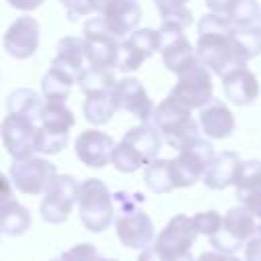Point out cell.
Instances as JSON below:
<instances>
[{
    "label": "cell",
    "mask_w": 261,
    "mask_h": 261,
    "mask_svg": "<svg viewBox=\"0 0 261 261\" xmlns=\"http://www.w3.org/2000/svg\"><path fill=\"white\" fill-rule=\"evenodd\" d=\"M234 24L230 18L220 14H206L198 22V45L196 57L216 75L224 77L237 67H245L247 59L243 57L234 41Z\"/></svg>",
    "instance_id": "6da1fadb"
},
{
    "label": "cell",
    "mask_w": 261,
    "mask_h": 261,
    "mask_svg": "<svg viewBox=\"0 0 261 261\" xmlns=\"http://www.w3.org/2000/svg\"><path fill=\"white\" fill-rule=\"evenodd\" d=\"M151 124L161 133L163 141L175 151L184 149L188 143L200 137V124L192 118V108L181 104L171 94L155 106Z\"/></svg>",
    "instance_id": "7a4b0ae2"
},
{
    "label": "cell",
    "mask_w": 261,
    "mask_h": 261,
    "mask_svg": "<svg viewBox=\"0 0 261 261\" xmlns=\"http://www.w3.org/2000/svg\"><path fill=\"white\" fill-rule=\"evenodd\" d=\"M77 210L84 228L90 232H104L114 222L112 194L102 179L90 177L80 184Z\"/></svg>",
    "instance_id": "3957f363"
},
{
    "label": "cell",
    "mask_w": 261,
    "mask_h": 261,
    "mask_svg": "<svg viewBox=\"0 0 261 261\" xmlns=\"http://www.w3.org/2000/svg\"><path fill=\"white\" fill-rule=\"evenodd\" d=\"M73 124H75V116L65 106V102H45L39 120L37 153L55 155L63 151V147L69 141V130L73 128Z\"/></svg>",
    "instance_id": "277c9868"
},
{
    "label": "cell",
    "mask_w": 261,
    "mask_h": 261,
    "mask_svg": "<svg viewBox=\"0 0 261 261\" xmlns=\"http://www.w3.org/2000/svg\"><path fill=\"white\" fill-rule=\"evenodd\" d=\"M214 159L212 143L198 137L192 143H188L184 149L177 151V157L171 159V171L175 188H190L196 181H200Z\"/></svg>",
    "instance_id": "5b68a950"
},
{
    "label": "cell",
    "mask_w": 261,
    "mask_h": 261,
    "mask_svg": "<svg viewBox=\"0 0 261 261\" xmlns=\"http://www.w3.org/2000/svg\"><path fill=\"white\" fill-rule=\"evenodd\" d=\"M257 218L253 216L251 210H247L243 204L230 208L224 214L222 220V228L210 237V245L214 247V251L218 253H226V255H234L257 230Z\"/></svg>",
    "instance_id": "8992f818"
},
{
    "label": "cell",
    "mask_w": 261,
    "mask_h": 261,
    "mask_svg": "<svg viewBox=\"0 0 261 261\" xmlns=\"http://www.w3.org/2000/svg\"><path fill=\"white\" fill-rule=\"evenodd\" d=\"M198 239V230L194 226L192 216L186 214H175L165 226L163 230L155 237L153 247L157 249L159 255H163L165 259L171 261H181L192 257L190 249Z\"/></svg>",
    "instance_id": "52a82bcc"
},
{
    "label": "cell",
    "mask_w": 261,
    "mask_h": 261,
    "mask_svg": "<svg viewBox=\"0 0 261 261\" xmlns=\"http://www.w3.org/2000/svg\"><path fill=\"white\" fill-rule=\"evenodd\" d=\"M57 175L55 163H51L45 157H27V159H14L10 165V181L12 186L27 194V196H39L45 194L51 181Z\"/></svg>",
    "instance_id": "ba28073f"
},
{
    "label": "cell",
    "mask_w": 261,
    "mask_h": 261,
    "mask_svg": "<svg viewBox=\"0 0 261 261\" xmlns=\"http://www.w3.org/2000/svg\"><path fill=\"white\" fill-rule=\"evenodd\" d=\"M173 98H177L188 108H202L208 104L212 96V75L210 69L196 59L192 65H188L181 73H177V82L169 92Z\"/></svg>",
    "instance_id": "9c48e42d"
},
{
    "label": "cell",
    "mask_w": 261,
    "mask_h": 261,
    "mask_svg": "<svg viewBox=\"0 0 261 261\" xmlns=\"http://www.w3.org/2000/svg\"><path fill=\"white\" fill-rule=\"evenodd\" d=\"M80 184L73 175H55L51 186L47 188L41 202V216L49 224H61L69 218L73 206L77 204Z\"/></svg>",
    "instance_id": "30bf717a"
},
{
    "label": "cell",
    "mask_w": 261,
    "mask_h": 261,
    "mask_svg": "<svg viewBox=\"0 0 261 261\" xmlns=\"http://www.w3.org/2000/svg\"><path fill=\"white\" fill-rule=\"evenodd\" d=\"M39 124L20 114H6L0 122V139L12 159H27L37 153Z\"/></svg>",
    "instance_id": "8fae6325"
},
{
    "label": "cell",
    "mask_w": 261,
    "mask_h": 261,
    "mask_svg": "<svg viewBox=\"0 0 261 261\" xmlns=\"http://www.w3.org/2000/svg\"><path fill=\"white\" fill-rule=\"evenodd\" d=\"M157 31H159L161 61L169 71H173L177 75L198 59L196 57V49L190 45L188 37L184 35V27H179L175 22L161 20V27Z\"/></svg>",
    "instance_id": "7c38bea8"
},
{
    "label": "cell",
    "mask_w": 261,
    "mask_h": 261,
    "mask_svg": "<svg viewBox=\"0 0 261 261\" xmlns=\"http://www.w3.org/2000/svg\"><path fill=\"white\" fill-rule=\"evenodd\" d=\"M155 51H159V31H155V29H137L126 39L120 41V49H118L114 69H118L122 73L135 71Z\"/></svg>",
    "instance_id": "4fadbf2b"
},
{
    "label": "cell",
    "mask_w": 261,
    "mask_h": 261,
    "mask_svg": "<svg viewBox=\"0 0 261 261\" xmlns=\"http://www.w3.org/2000/svg\"><path fill=\"white\" fill-rule=\"evenodd\" d=\"M114 228H116V234H118L120 243L128 249L143 251V249H147L155 243L153 220L141 208L114 214Z\"/></svg>",
    "instance_id": "5bb4252c"
},
{
    "label": "cell",
    "mask_w": 261,
    "mask_h": 261,
    "mask_svg": "<svg viewBox=\"0 0 261 261\" xmlns=\"http://www.w3.org/2000/svg\"><path fill=\"white\" fill-rule=\"evenodd\" d=\"M84 49H86V59L90 65L96 67H114L120 41L106 33L100 22L94 18L86 20L84 24Z\"/></svg>",
    "instance_id": "9a60e30c"
},
{
    "label": "cell",
    "mask_w": 261,
    "mask_h": 261,
    "mask_svg": "<svg viewBox=\"0 0 261 261\" xmlns=\"http://www.w3.org/2000/svg\"><path fill=\"white\" fill-rule=\"evenodd\" d=\"M100 27L116 39H126L137 31L141 20V6L137 0H110L96 16Z\"/></svg>",
    "instance_id": "2e32d148"
},
{
    "label": "cell",
    "mask_w": 261,
    "mask_h": 261,
    "mask_svg": "<svg viewBox=\"0 0 261 261\" xmlns=\"http://www.w3.org/2000/svg\"><path fill=\"white\" fill-rule=\"evenodd\" d=\"M112 98H114L116 110H124L135 118H139L141 122H149L153 118L155 104L137 77L118 80L112 90Z\"/></svg>",
    "instance_id": "e0dca14e"
},
{
    "label": "cell",
    "mask_w": 261,
    "mask_h": 261,
    "mask_svg": "<svg viewBox=\"0 0 261 261\" xmlns=\"http://www.w3.org/2000/svg\"><path fill=\"white\" fill-rule=\"evenodd\" d=\"M4 51L14 59H29L39 49V22L33 16L16 18L2 37Z\"/></svg>",
    "instance_id": "ac0fdd59"
},
{
    "label": "cell",
    "mask_w": 261,
    "mask_h": 261,
    "mask_svg": "<svg viewBox=\"0 0 261 261\" xmlns=\"http://www.w3.org/2000/svg\"><path fill=\"white\" fill-rule=\"evenodd\" d=\"M114 147V139L98 128L82 130L75 139V155L88 167H104L106 163H110Z\"/></svg>",
    "instance_id": "d6986e66"
},
{
    "label": "cell",
    "mask_w": 261,
    "mask_h": 261,
    "mask_svg": "<svg viewBox=\"0 0 261 261\" xmlns=\"http://www.w3.org/2000/svg\"><path fill=\"white\" fill-rule=\"evenodd\" d=\"M198 124L202 133L210 139H226L232 135L237 122L232 110L218 98H212L198 112Z\"/></svg>",
    "instance_id": "ffe728a7"
},
{
    "label": "cell",
    "mask_w": 261,
    "mask_h": 261,
    "mask_svg": "<svg viewBox=\"0 0 261 261\" xmlns=\"http://www.w3.org/2000/svg\"><path fill=\"white\" fill-rule=\"evenodd\" d=\"M86 49H84V37H63L57 43V53L51 61V67L67 73L75 82L80 80L82 71L88 67Z\"/></svg>",
    "instance_id": "44dd1931"
},
{
    "label": "cell",
    "mask_w": 261,
    "mask_h": 261,
    "mask_svg": "<svg viewBox=\"0 0 261 261\" xmlns=\"http://www.w3.org/2000/svg\"><path fill=\"white\" fill-rule=\"evenodd\" d=\"M222 90H224V96L232 104L247 106V104H253L257 100L259 82H257L255 73L249 71L247 67H237L222 77Z\"/></svg>",
    "instance_id": "7402d4cb"
},
{
    "label": "cell",
    "mask_w": 261,
    "mask_h": 261,
    "mask_svg": "<svg viewBox=\"0 0 261 261\" xmlns=\"http://www.w3.org/2000/svg\"><path fill=\"white\" fill-rule=\"evenodd\" d=\"M122 141L128 143L135 149V153L143 159V163L147 167L151 161L157 159L159 149H161V143H163V137H161V133L151 122H141V124L128 128L124 133Z\"/></svg>",
    "instance_id": "603a6c76"
},
{
    "label": "cell",
    "mask_w": 261,
    "mask_h": 261,
    "mask_svg": "<svg viewBox=\"0 0 261 261\" xmlns=\"http://www.w3.org/2000/svg\"><path fill=\"white\" fill-rule=\"evenodd\" d=\"M239 165H241V159L234 151H222V153L214 155V159L210 161L202 181L210 190H224L228 186H234Z\"/></svg>",
    "instance_id": "cb8c5ba5"
},
{
    "label": "cell",
    "mask_w": 261,
    "mask_h": 261,
    "mask_svg": "<svg viewBox=\"0 0 261 261\" xmlns=\"http://www.w3.org/2000/svg\"><path fill=\"white\" fill-rule=\"evenodd\" d=\"M31 226V212L14 198L0 204V232L8 237H20Z\"/></svg>",
    "instance_id": "d4e9b609"
},
{
    "label": "cell",
    "mask_w": 261,
    "mask_h": 261,
    "mask_svg": "<svg viewBox=\"0 0 261 261\" xmlns=\"http://www.w3.org/2000/svg\"><path fill=\"white\" fill-rule=\"evenodd\" d=\"M43 106L45 102L41 100V96L31 90V88H18L14 90L8 100H6V108L10 114H20V116H27L31 120H35L39 124L41 120V112H43Z\"/></svg>",
    "instance_id": "484cf974"
},
{
    "label": "cell",
    "mask_w": 261,
    "mask_h": 261,
    "mask_svg": "<svg viewBox=\"0 0 261 261\" xmlns=\"http://www.w3.org/2000/svg\"><path fill=\"white\" fill-rule=\"evenodd\" d=\"M82 112H84L88 122H92L96 126L106 124L112 118V114L116 112L112 92H90V94H86Z\"/></svg>",
    "instance_id": "4316f807"
},
{
    "label": "cell",
    "mask_w": 261,
    "mask_h": 261,
    "mask_svg": "<svg viewBox=\"0 0 261 261\" xmlns=\"http://www.w3.org/2000/svg\"><path fill=\"white\" fill-rule=\"evenodd\" d=\"M147 188L153 194H169L171 190H175V181H173V171H171V159H155L145 167V175H143Z\"/></svg>",
    "instance_id": "83f0119b"
},
{
    "label": "cell",
    "mask_w": 261,
    "mask_h": 261,
    "mask_svg": "<svg viewBox=\"0 0 261 261\" xmlns=\"http://www.w3.org/2000/svg\"><path fill=\"white\" fill-rule=\"evenodd\" d=\"M73 84H77L73 77H69L67 73H63L55 67H49V71L45 73V77L41 82V92H43L45 102H65L69 98Z\"/></svg>",
    "instance_id": "f1b7e54d"
},
{
    "label": "cell",
    "mask_w": 261,
    "mask_h": 261,
    "mask_svg": "<svg viewBox=\"0 0 261 261\" xmlns=\"http://www.w3.org/2000/svg\"><path fill=\"white\" fill-rule=\"evenodd\" d=\"M261 190V161L259 159H247L241 161L237 177H234V196L237 200H243L245 196Z\"/></svg>",
    "instance_id": "f546056e"
},
{
    "label": "cell",
    "mask_w": 261,
    "mask_h": 261,
    "mask_svg": "<svg viewBox=\"0 0 261 261\" xmlns=\"http://www.w3.org/2000/svg\"><path fill=\"white\" fill-rule=\"evenodd\" d=\"M118 80H114V73L110 71V67H96V65H88L80 80L77 86L82 88L84 94L90 92H112Z\"/></svg>",
    "instance_id": "4dcf8cb0"
},
{
    "label": "cell",
    "mask_w": 261,
    "mask_h": 261,
    "mask_svg": "<svg viewBox=\"0 0 261 261\" xmlns=\"http://www.w3.org/2000/svg\"><path fill=\"white\" fill-rule=\"evenodd\" d=\"M234 41L243 53V57L249 61L261 53V27L257 22L253 24H234Z\"/></svg>",
    "instance_id": "1f68e13d"
},
{
    "label": "cell",
    "mask_w": 261,
    "mask_h": 261,
    "mask_svg": "<svg viewBox=\"0 0 261 261\" xmlns=\"http://www.w3.org/2000/svg\"><path fill=\"white\" fill-rule=\"evenodd\" d=\"M186 4H188V0H155V6L161 14V20L175 22L184 29L192 24V12Z\"/></svg>",
    "instance_id": "d6a6232c"
},
{
    "label": "cell",
    "mask_w": 261,
    "mask_h": 261,
    "mask_svg": "<svg viewBox=\"0 0 261 261\" xmlns=\"http://www.w3.org/2000/svg\"><path fill=\"white\" fill-rule=\"evenodd\" d=\"M110 163H112L118 171H122V173H133V171H137L139 167L145 165L143 159L135 153V149H133L128 143H124L122 139L116 143V147H114V151H112Z\"/></svg>",
    "instance_id": "836d02e7"
},
{
    "label": "cell",
    "mask_w": 261,
    "mask_h": 261,
    "mask_svg": "<svg viewBox=\"0 0 261 261\" xmlns=\"http://www.w3.org/2000/svg\"><path fill=\"white\" fill-rule=\"evenodd\" d=\"M226 18H230L232 24H253L261 18V6L257 0H234Z\"/></svg>",
    "instance_id": "e575fe53"
},
{
    "label": "cell",
    "mask_w": 261,
    "mask_h": 261,
    "mask_svg": "<svg viewBox=\"0 0 261 261\" xmlns=\"http://www.w3.org/2000/svg\"><path fill=\"white\" fill-rule=\"evenodd\" d=\"M192 220H194V226H196L198 234L212 237V234H216V232L222 228V220H224V216H220L216 210H204V212L194 214Z\"/></svg>",
    "instance_id": "d590c367"
},
{
    "label": "cell",
    "mask_w": 261,
    "mask_h": 261,
    "mask_svg": "<svg viewBox=\"0 0 261 261\" xmlns=\"http://www.w3.org/2000/svg\"><path fill=\"white\" fill-rule=\"evenodd\" d=\"M63 261H102V255L92 243H80L59 255Z\"/></svg>",
    "instance_id": "8d00e7d4"
},
{
    "label": "cell",
    "mask_w": 261,
    "mask_h": 261,
    "mask_svg": "<svg viewBox=\"0 0 261 261\" xmlns=\"http://www.w3.org/2000/svg\"><path fill=\"white\" fill-rule=\"evenodd\" d=\"M61 4L65 8L69 20H77L80 16H88V14L96 12L90 0H61Z\"/></svg>",
    "instance_id": "74e56055"
},
{
    "label": "cell",
    "mask_w": 261,
    "mask_h": 261,
    "mask_svg": "<svg viewBox=\"0 0 261 261\" xmlns=\"http://www.w3.org/2000/svg\"><path fill=\"white\" fill-rule=\"evenodd\" d=\"M245 261H261V224L255 234L245 243Z\"/></svg>",
    "instance_id": "f35d334b"
},
{
    "label": "cell",
    "mask_w": 261,
    "mask_h": 261,
    "mask_svg": "<svg viewBox=\"0 0 261 261\" xmlns=\"http://www.w3.org/2000/svg\"><path fill=\"white\" fill-rule=\"evenodd\" d=\"M247 210H251L253 212V216L257 218V220H261V190H257V192H253V194H249V196H245L243 200H239Z\"/></svg>",
    "instance_id": "ab89813d"
},
{
    "label": "cell",
    "mask_w": 261,
    "mask_h": 261,
    "mask_svg": "<svg viewBox=\"0 0 261 261\" xmlns=\"http://www.w3.org/2000/svg\"><path fill=\"white\" fill-rule=\"evenodd\" d=\"M232 4H234V0H206L208 10L214 14H220V16H228V10Z\"/></svg>",
    "instance_id": "60d3db41"
},
{
    "label": "cell",
    "mask_w": 261,
    "mask_h": 261,
    "mask_svg": "<svg viewBox=\"0 0 261 261\" xmlns=\"http://www.w3.org/2000/svg\"><path fill=\"white\" fill-rule=\"evenodd\" d=\"M137 261H171V259H165L163 255H159L157 249L151 245V247H147V249H143L139 253V259ZM181 261H194V257H188V259H181Z\"/></svg>",
    "instance_id": "b9f144b4"
},
{
    "label": "cell",
    "mask_w": 261,
    "mask_h": 261,
    "mask_svg": "<svg viewBox=\"0 0 261 261\" xmlns=\"http://www.w3.org/2000/svg\"><path fill=\"white\" fill-rule=\"evenodd\" d=\"M196 261H241L234 255H226V253H218V251H210V253H202Z\"/></svg>",
    "instance_id": "7bdbcfd3"
},
{
    "label": "cell",
    "mask_w": 261,
    "mask_h": 261,
    "mask_svg": "<svg viewBox=\"0 0 261 261\" xmlns=\"http://www.w3.org/2000/svg\"><path fill=\"white\" fill-rule=\"evenodd\" d=\"M12 8H16V10H24V12H29V10H35L37 6H41L45 0H6Z\"/></svg>",
    "instance_id": "ee69618b"
},
{
    "label": "cell",
    "mask_w": 261,
    "mask_h": 261,
    "mask_svg": "<svg viewBox=\"0 0 261 261\" xmlns=\"http://www.w3.org/2000/svg\"><path fill=\"white\" fill-rule=\"evenodd\" d=\"M10 198H12V181H10V177H6L0 171V204L10 200Z\"/></svg>",
    "instance_id": "f6af8a7d"
},
{
    "label": "cell",
    "mask_w": 261,
    "mask_h": 261,
    "mask_svg": "<svg viewBox=\"0 0 261 261\" xmlns=\"http://www.w3.org/2000/svg\"><path fill=\"white\" fill-rule=\"evenodd\" d=\"M90 2H92L94 10H96V14H98V12H100V10H102V8H104V6H106L110 0H90Z\"/></svg>",
    "instance_id": "bcb514c9"
},
{
    "label": "cell",
    "mask_w": 261,
    "mask_h": 261,
    "mask_svg": "<svg viewBox=\"0 0 261 261\" xmlns=\"http://www.w3.org/2000/svg\"><path fill=\"white\" fill-rule=\"evenodd\" d=\"M102 261H116V259H108V257H102Z\"/></svg>",
    "instance_id": "7dc6e473"
},
{
    "label": "cell",
    "mask_w": 261,
    "mask_h": 261,
    "mask_svg": "<svg viewBox=\"0 0 261 261\" xmlns=\"http://www.w3.org/2000/svg\"><path fill=\"white\" fill-rule=\"evenodd\" d=\"M51 261H63V259H61V257H55V259H51Z\"/></svg>",
    "instance_id": "c3c4849f"
},
{
    "label": "cell",
    "mask_w": 261,
    "mask_h": 261,
    "mask_svg": "<svg viewBox=\"0 0 261 261\" xmlns=\"http://www.w3.org/2000/svg\"><path fill=\"white\" fill-rule=\"evenodd\" d=\"M0 234H2V232H0Z\"/></svg>",
    "instance_id": "681fc988"
},
{
    "label": "cell",
    "mask_w": 261,
    "mask_h": 261,
    "mask_svg": "<svg viewBox=\"0 0 261 261\" xmlns=\"http://www.w3.org/2000/svg\"><path fill=\"white\" fill-rule=\"evenodd\" d=\"M259 20H261V18H259Z\"/></svg>",
    "instance_id": "f907efd6"
}]
</instances>
